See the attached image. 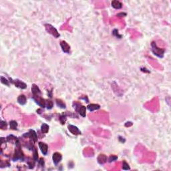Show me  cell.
I'll return each mask as SVG.
<instances>
[{"label": "cell", "mask_w": 171, "mask_h": 171, "mask_svg": "<svg viewBox=\"0 0 171 171\" xmlns=\"http://www.w3.org/2000/svg\"><path fill=\"white\" fill-rule=\"evenodd\" d=\"M15 152L13 154V156L12 157V160L15 162L17 160H21V161H24L25 160V156L23 151L21 150V144L20 142V140L19 138L17 139V140L15 142Z\"/></svg>", "instance_id": "cell-1"}, {"label": "cell", "mask_w": 171, "mask_h": 171, "mask_svg": "<svg viewBox=\"0 0 171 171\" xmlns=\"http://www.w3.org/2000/svg\"><path fill=\"white\" fill-rule=\"evenodd\" d=\"M150 46H151V51L154 56H157L158 58H163L164 57L165 53V49L158 47L155 42H152Z\"/></svg>", "instance_id": "cell-2"}, {"label": "cell", "mask_w": 171, "mask_h": 171, "mask_svg": "<svg viewBox=\"0 0 171 171\" xmlns=\"http://www.w3.org/2000/svg\"><path fill=\"white\" fill-rule=\"evenodd\" d=\"M73 106H74V108L75 109L76 112L79 114L82 117H86V106L82 105L80 103L78 102H74Z\"/></svg>", "instance_id": "cell-3"}, {"label": "cell", "mask_w": 171, "mask_h": 171, "mask_svg": "<svg viewBox=\"0 0 171 171\" xmlns=\"http://www.w3.org/2000/svg\"><path fill=\"white\" fill-rule=\"evenodd\" d=\"M44 26H45L46 32L49 34H51V36H53L55 38H58L60 36V34L58 32L57 29L55 27H53L52 25L49 24H45Z\"/></svg>", "instance_id": "cell-4"}, {"label": "cell", "mask_w": 171, "mask_h": 171, "mask_svg": "<svg viewBox=\"0 0 171 171\" xmlns=\"http://www.w3.org/2000/svg\"><path fill=\"white\" fill-rule=\"evenodd\" d=\"M22 137L28 138L30 139V141H32L34 143L38 141V134L34 130H32V129H30L28 132L24 133V134L22 135Z\"/></svg>", "instance_id": "cell-5"}, {"label": "cell", "mask_w": 171, "mask_h": 171, "mask_svg": "<svg viewBox=\"0 0 171 171\" xmlns=\"http://www.w3.org/2000/svg\"><path fill=\"white\" fill-rule=\"evenodd\" d=\"M9 82H10L11 84H14L15 87L19 88V89H21V90H25L27 88V84H26L25 82H24L23 81H21L19 79H15V80H12L11 78L9 77Z\"/></svg>", "instance_id": "cell-6"}, {"label": "cell", "mask_w": 171, "mask_h": 171, "mask_svg": "<svg viewBox=\"0 0 171 171\" xmlns=\"http://www.w3.org/2000/svg\"><path fill=\"white\" fill-rule=\"evenodd\" d=\"M32 99L34 100V102L40 106L42 108H45V100L42 97V96H32Z\"/></svg>", "instance_id": "cell-7"}, {"label": "cell", "mask_w": 171, "mask_h": 171, "mask_svg": "<svg viewBox=\"0 0 171 171\" xmlns=\"http://www.w3.org/2000/svg\"><path fill=\"white\" fill-rule=\"evenodd\" d=\"M68 130L70 131V132L72 133L73 135L78 136V135L82 134V132L80 131V130L78 128L77 126H74V125L68 124Z\"/></svg>", "instance_id": "cell-8"}, {"label": "cell", "mask_w": 171, "mask_h": 171, "mask_svg": "<svg viewBox=\"0 0 171 171\" xmlns=\"http://www.w3.org/2000/svg\"><path fill=\"white\" fill-rule=\"evenodd\" d=\"M60 45L61 48H62V50L63 51V52H64V53H70L71 47L70 45H69L68 43L66 41H61L60 43Z\"/></svg>", "instance_id": "cell-9"}, {"label": "cell", "mask_w": 171, "mask_h": 171, "mask_svg": "<svg viewBox=\"0 0 171 171\" xmlns=\"http://www.w3.org/2000/svg\"><path fill=\"white\" fill-rule=\"evenodd\" d=\"M62 160V155L61 154V153L58 152H54L53 154H52V160H53V163L54 165H58L59 163L61 162V160Z\"/></svg>", "instance_id": "cell-10"}, {"label": "cell", "mask_w": 171, "mask_h": 171, "mask_svg": "<svg viewBox=\"0 0 171 171\" xmlns=\"http://www.w3.org/2000/svg\"><path fill=\"white\" fill-rule=\"evenodd\" d=\"M38 146L42 153L45 156L47 155V152H48V146H47V144H45V142H39Z\"/></svg>", "instance_id": "cell-11"}, {"label": "cell", "mask_w": 171, "mask_h": 171, "mask_svg": "<svg viewBox=\"0 0 171 171\" xmlns=\"http://www.w3.org/2000/svg\"><path fill=\"white\" fill-rule=\"evenodd\" d=\"M32 96H42V92H41L40 89L39 88L38 86L35 84H33L32 86Z\"/></svg>", "instance_id": "cell-12"}, {"label": "cell", "mask_w": 171, "mask_h": 171, "mask_svg": "<svg viewBox=\"0 0 171 171\" xmlns=\"http://www.w3.org/2000/svg\"><path fill=\"white\" fill-rule=\"evenodd\" d=\"M100 108V106L98 104H90L87 106V109L90 112L98 110Z\"/></svg>", "instance_id": "cell-13"}, {"label": "cell", "mask_w": 171, "mask_h": 171, "mask_svg": "<svg viewBox=\"0 0 171 171\" xmlns=\"http://www.w3.org/2000/svg\"><path fill=\"white\" fill-rule=\"evenodd\" d=\"M112 7L113 8L116 9H120L122 7V2H120V1H118V0H114L112 1L111 3Z\"/></svg>", "instance_id": "cell-14"}, {"label": "cell", "mask_w": 171, "mask_h": 171, "mask_svg": "<svg viewBox=\"0 0 171 171\" xmlns=\"http://www.w3.org/2000/svg\"><path fill=\"white\" fill-rule=\"evenodd\" d=\"M17 102L19 103L20 105H25L27 102V98H26V96L24 94H21L19 95L18 97H17Z\"/></svg>", "instance_id": "cell-15"}, {"label": "cell", "mask_w": 171, "mask_h": 171, "mask_svg": "<svg viewBox=\"0 0 171 171\" xmlns=\"http://www.w3.org/2000/svg\"><path fill=\"white\" fill-rule=\"evenodd\" d=\"M17 139H18V138L15 136L13 134H9V136H7L6 137L7 141L8 142H10V143L11 144H15V142L17 140Z\"/></svg>", "instance_id": "cell-16"}, {"label": "cell", "mask_w": 171, "mask_h": 171, "mask_svg": "<svg viewBox=\"0 0 171 171\" xmlns=\"http://www.w3.org/2000/svg\"><path fill=\"white\" fill-rule=\"evenodd\" d=\"M107 161V156L105 154H100L98 157V163L100 165H103Z\"/></svg>", "instance_id": "cell-17"}, {"label": "cell", "mask_w": 171, "mask_h": 171, "mask_svg": "<svg viewBox=\"0 0 171 171\" xmlns=\"http://www.w3.org/2000/svg\"><path fill=\"white\" fill-rule=\"evenodd\" d=\"M27 164L28 165V167L30 169H34L36 165V161L34 160V159L31 158H27Z\"/></svg>", "instance_id": "cell-18"}, {"label": "cell", "mask_w": 171, "mask_h": 171, "mask_svg": "<svg viewBox=\"0 0 171 171\" xmlns=\"http://www.w3.org/2000/svg\"><path fill=\"white\" fill-rule=\"evenodd\" d=\"M49 126L48 124H45V123H43L42 125H41V132L43 134H47L49 131Z\"/></svg>", "instance_id": "cell-19"}, {"label": "cell", "mask_w": 171, "mask_h": 171, "mask_svg": "<svg viewBox=\"0 0 171 171\" xmlns=\"http://www.w3.org/2000/svg\"><path fill=\"white\" fill-rule=\"evenodd\" d=\"M17 126H18V124H17V121L13 120H11L10 122H9V128H10L11 130H17Z\"/></svg>", "instance_id": "cell-20"}, {"label": "cell", "mask_w": 171, "mask_h": 171, "mask_svg": "<svg viewBox=\"0 0 171 171\" xmlns=\"http://www.w3.org/2000/svg\"><path fill=\"white\" fill-rule=\"evenodd\" d=\"M56 102L57 106H58L59 108H60L65 109V108H66V104H65L62 100H60V99H56Z\"/></svg>", "instance_id": "cell-21"}, {"label": "cell", "mask_w": 171, "mask_h": 171, "mask_svg": "<svg viewBox=\"0 0 171 171\" xmlns=\"http://www.w3.org/2000/svg\"><path fill=\"white\" fill-rule=\"evenodd\" d=\"M33 158L34 159V160L36 162H38L39 160V156H38V150L36 147L34 148L33 149Z\"/></svg>", "instance_id": "cell-22"}, {"label": "cell", "mask_w": 171, "mask_h": 171, "mask_svg": "<svg viewBox=\"0 0 171 171\" xmlns=\"http://www.w3.org/2000/svg\"><path fill=\"white\" fill-rule=\"evenodd\" d=\"M45 107L47 110H51L53 107V102L51 100H45Z\"/></svg>", "instance_id": "cell-23"}, {"label": "cell", "mask_w": 171, "mask_h": 171, "mask_svg": "<svg viewBox=\"0 0 171 171\" xmlns=\"http://www.w3.org/2000/svg\"><path fill=\"white\" fill-rule=\"evenodd\" d=\"M67 116H68V114H66V113H64L60 116V118H59V120H60V123H61L62 125H64V124H65L66 121Z\"/></svg>", "instance_id": "cell-24"}, {"label": "cell", "mask_w": 171, "mask_h": 171, "mask_svg": "<svg viewBox=\"0 0 171 171\" xmlns=\"http://www.w3.org/2000/svg\"><path fill=\"white\" fill-rule=\"evenodd\" d=\"M1 82L3 84H4V85L5 86H9V84H10V82H9V80L8 79H7L6 78L4 77V76H1Z\"/></svg>", "instance_id": "cell-25"}, {"label": "cell", "mask_w": 171, "mask_h": 171, "mask_svg": "<svg viewBox=\"0 0 171 171\" xmlns=\"http://www.w3.org/2000/svg\"><path fill=\"white\" fill-rule=\"evenodd\" d=\"M7 127V123L6 122V121L5 120H1V123H0V128L4 130H6Z\"/></svg>", "instance_id": "cell-26"}, {"label": "cell", "mask_w": 171, "mask_h": 171, "mask_svg": "<svg viewBox=\"0 0 171 171\" xmlns=\"http://www.w3.org/2000/svg\"><path fill=\"white\" fill-rule=\"evenodd\" d=\"M122 169L124 171H128V170H130V166L128 165V163H126V161L124 160L123 163H122Z\"/></svg>", "instance_id": "cell-27"}, {"label": "cell", "mask_w": 171, "mask_h": 171, "mask_svg": "<svg viewBox=\"0 0 171 171\" xmlns=\"http://www.w3.org/2000/svg\"><path fill=\"white\" fill-rule=\"evenodd\" d=\"M112 34H113V36H114L116 38H122V35L119 34V33H118V30L117 29H114V30L112 31Z\"/></svg>", "instance_id": "cell-28"}, {"label": "cell", "mask_w": 171, "mask_h": 171, "mask_svg": "<svg viewBox=\"0 0 171 171\" xmlns=\"http://www.w3.org/2000/svg\"><path fill=\"white\" fill-rule=\"evenodd\" d=\"M118 159V156H115V155H111V156H109V158L108 159V163H112L114 161H116V160Z\"/></svg>", "instance_id": "cell-29"}, {"label": "cell", "mask_w": 171, "mask_h": 171, "mask_svg": "<svg viewBox=\"0 0 171 171\" xmlns=\"http://www.w3.org/2000/svg\"><path fill=\"white\" fill-rule=\"evenodd\" d=\"M6 166H7V167L10 166V164L9 163V161L7 160V161L4 162V163H3V162L1 160V163H0V167H1V168H3V167H6Z\"/></svg>", "instance_id": "cell-30"}, {"label": "cell", "mask_w": 171, "mask_h": 171, "mask_svg": "<svg viewBox=\"0 0 171 171\" xmlns=\"http://www.w3.org/2000/svg\"><path fill=\"white\" fill-rule=\"evenodd\" d=\"M38 163L39 166H40L41 167H43L45 166V161H44V159L43 158H40Z\"/></svg>", "instance_id": "cell-31"}, {"label": "cell", "mask_w": 171, "mask_h": 171, "mask_svg": "<svg viewBox=\"0 0 171 171\" xmlns=\"http://www.w3.org/2000/svg\"><path fill=\"white\" fill-rule=\"evenodd\" d=\"M126 13H124V12H120V13H118L116 15V16L117 17H125V16H126Z\"/></svg>", "instance_id": "cell-32"}, {"label": "cell", "mask_w": 171, "mask_h": 171, "mask_svg": "<svg viewBox=\"0 0 171 171\" xmlns=\"http://www.w3.org/2000/svg\"><path fill=\"white\" fill-rule=\"evenodd\" d=\"M118 140H119L120 142H122V143H124V142H125V141H126L125 138H123V137L120 136H118Z\"/></svg>", "instance_id": "cell-33"}]
</instances>
